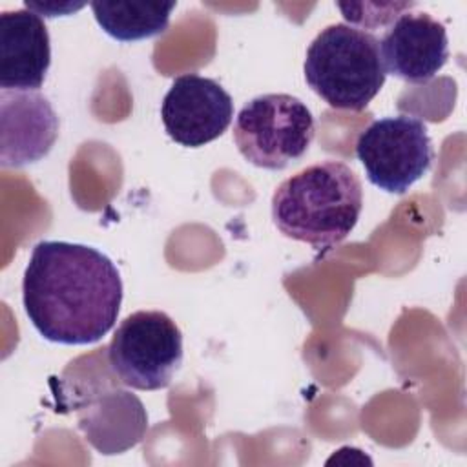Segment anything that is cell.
I'll use <instances>...</instances> for the list:
<instances>
[{
    "label": "cell",
    "mask_w": 467,
    "mask_h": 467,
    "mask_svg": "<svg viewBox=\"0 0 467 467\" xmlns=\"http://www.w3.org/2000/svg\"><path fill=\"white\" fill-rule=\"evenodd\" d=\"M58 137V117L38 91H0V162L20 168L44 159Z\"/></svg>",
    "instance_id": "8"
},
{
    "label": "cell",
    "mask_w": 467,
    "mask_h": 467,
    "mask_svg": "<svg viewBox=\"0 0 467 467\" xmlns=\"http://www.w3.org/2000/svg\"><path fill=\"white\" fill-rule=\"evenodd\" d=\"M22 301L46 339L89 345L113 328L122 281L113 261L93 246L40 241L24 272Z\"/></svg>",
    "instance_id": "1"
},
{
    "label": "cell",
    "mask_w": 467,
    "mask_h": 467,
    "mask_svg": "<svg viewBox=\"0 0 467 467\" xmlns=\"http://www.w3.org/2000/svg\"><path fill=\"white\" fill-rule=\"evenodd\" d=\"M316 133L306 104L286 93H266L246 102L234 122V142L254 166L283 170L299 161Z\"/></svg>",
    "instance_id": "4"
},
{
    "label": "cell",
    "mask_w": 467,
    "mask_h": 467,
    "mask_svg": "<svg viewBox=\"0 0 467 467\" xmlns=\"http://www.w3.org/2000/svg\"><path fill=\"white\" fill-rule=\"evenodd\" d=\"M161 119L175 142L199 148L226 131L234 100L217 80L188 73L173 78L161 104Z\"/></svg>",
    "instance_id": "7"
},
{
    "label": "cell",
    "mask_w": 467,
    "mask_h": 467,
    "mask_svg": "<svg viewBox=\"0 0 467 467\" xmlns=\"http://www.w3.org/2000/svg\"><path fill=\"white\" fill-rule=\"evenodd\" d=\"M385 71L414 84L431 80L449 58L447 31L429 13L400 15L379 40Z\"/></svg>",
    "instance_id": "9"
},
{
    "label": "cell",
    "mask_w": 467,
    "mask_h": 467,
    "mask_svg": "<svg viewBox=\"0 0 467 467\" xmlns=\"http://www.w3.org/2000/svg\"><path fill=\"white\" fill-rule=\"evenodd\" d=\"M51 64L49 33L31 9L0 13V88L36 91Z\"/></svg>",
    "instance_id": "10"
},
{
    "label": "cell",
    "mask_w": 467,
    "mask_h": 467,
    "mask_svg": "<svg viewBox=\"0 0 467 467\" xmlns=\"http://www.w3.org/2000/svg\"><path fill=\"white\" fill-rule=\"evenodd\" d=\"M24 5H26V9H31V11L38 13V15H44V16H57V15H66L69 11H77L84 4H78V5H75V4L60 5V4H35V2L27 0V2H24Z\"/></svg>",
    "instance_id": "12"
},
{
    "label": "cell",
    "mask_w": 467,
    "mask_h": 467,
    "mask_svg": "<svg viewBox=\"0 0 467 467\" xmlns=\"http://www.w3.org/2000/svg\"><path fill=\"white\" fill-rule=\"evenodd\" d=\"M97 24L115 40L133 42L168 29L175 2H91Z\"/></svg>",
    "instance_id": "11"
},
{
    "label": "cell",
    "mask_w": 467,
    "mask_h": 467,
    "mask_svg": "<svg viewBox=\"0 0 467 467\" xmlns=\"http://www.w3.org/2000/svg\"><path fill=\"white\" fill-rule=\"evenodd\" d=\"M108 363L131 389H164L182 363L181 328L166 312H133L117 327L108 347Z\"/></svg>",
    "instance_id": "5"
},
{
    "label": "cell",
    "mask_w": 467,
    "mask_h": 467,
    "mask_svg": "<svg viewBox=\"0 0 467 467\" xmlns=\"http://www.w3.org/2000/svg\"><path fill=\"white\" fill-rule=\"evenodd\" d=\"M305 78L330 108L365 109L387 78L379 40L348 24L327 26L306 49Z\"/></svg>",
    "instance_id": "3"
},
{
    "label": "cell",
    "mask_w": 467,
    "mask_h": 467,
    "mask_svg": "<svg viewBox=\"0 0 467 467\" xmlns=\"http://www.w3.org/2000/svg\"><path fill=\"white\" fill-rule=\"evenodd\" d=\"M356 155L367 179L389 193H405L434 159L427 126L412 115L374 120L359 133Z\"/></svg>",
    "instance_id": "6"
},
{
    "label": "cell",
    "mask_w": 467,
    "mask_h": 467,
    "mask_svg": "<svg viewBox=\"0 0 467 467\" xmlns=\"http://www.w3.org/2000/svg\"><path fill=\"white\" fill-rule=\"evenodd\" d=\"M361 208V182L341 161L306 166L283 181L272 195L277 230L317 252L341 244L354 230Z\"/></svg>",
    "instance_id": "2"
}]
</instances>
